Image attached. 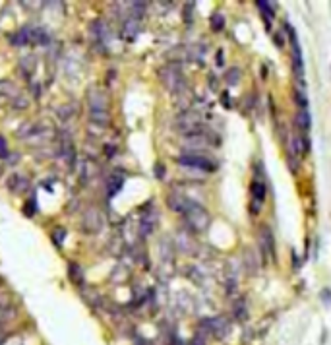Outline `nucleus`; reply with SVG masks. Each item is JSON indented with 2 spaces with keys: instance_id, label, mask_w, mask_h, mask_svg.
Here are the masks:
<instances>
[{
  "instance_id": "nucleus-1",
  "label": "nucleus",
  "mask_w": 331,
  "mask_h": 345,
  "mask_svg": "<svg viewBox=\"0 0 331 345\" xmlns=\"http://www.w3.org/2000/svg\"><path fill=\"white\" fill-rule=\"evenodd\" d=\"M89 119L93 124L105 128L109 124V113H107V99L99 89L89 91Z\"/></svg>"
},
{
  "instance_id": "nucleus-2",
  "label": "nucleus",
  "mask_w": 331,
  "mask_h": 345,
  "mask_svg": "<svg viewBox=\"0 0 331 345\" xmlns=\"http://www.w3.org/2000/svg\"><path fill=\"white\" fill-rule=\"evenodd\" d=\"M184 219H186L188 231H196V233L205 231L207 225H209V213H207V209L201 204H198L196 200L190 206V209L184 213Z\"/></svg>"
},
{
  "instance_id": "nucleus-3",
  "label": "nucleus",
  "mask_w": 331,
  "mask_h": 345,
  "mask_svg": "<svg viewBox=\"0 0 331 345\" xmlns=\"http://www.w3.org/2000/svg\"><path fill=\"white\" fill-rule=\"evenodd\" d=\"M199 334H211L215 336L219 342L227 340L231 334V322L223 316H213V318H203L199 322Z\"/></svg>"
},
{
  "instance_id": "nucleus-4",
  "label": "nucleus",
  "mask_w": 331,
  "mask_h": 345,
  "mask_svg": "<svg viewBox=\"0 0 331 345\" xmlns=\"http://www.w3.org/2000/svg\"><path fill=\"white\" fill-rule=\"evenodd\" d=\"M176 161H178L182 167L199 169V171H205V172H213L215 169H217V163H215V161L207 159L205 155H199V154H192V152H188V154L180 155Z\"/></svg>"
},
{
  "instance_id": "nucleus-5",
  "label": "nucleus",
  "mask_w": 331,
  "mask_h": 345,
  "mask_svg": "<svg viewBox=\"0 0 331 345\" xmlns=\"http://www.w3.org/2000/svg\"><path fill=\"white\" fill-rule=\"evenodd\" d=\"M258 241H260V248H262V262H267V258L271 256V260L275 262L277 254H275V239H273V233L267 225H262L260 231H258Z\"/></svg>"
},
{
  "instance_id": "nucleus-6",
  "label": "nucleus",
  "mask_w": 331,
  "mask_h": 345,
  "mask_svg": "<svg viewBox=\"0 0 331 345\" xmlns=\"http://www.w3.org/2000/svg\"><path fill=\"white\" fill-rule=\"evenodd\" d=\"M159 76L168 91H182L186 87V82H184L180 70H176V68H163Z\"/></svg>"
},
{
  "instance_id": "nucleus-7",
  "label": "nucleus",
  "mask_w": 331,
  "mask_h": 345,
  "mask_svg": "<svg viewBox=\"0 0 331 345\" xmlns=\"http://www.w3.org/2000/svg\"><path fill=\"white\" fill-rule=\"evenodd\" d=\"M166 204H168V207H170L172 211H176V213H182V215H184V213L190 209V206L194 204V200L186 198L184 194L170 192V194H168V198H166Z\"/></svg>"
},
{
  "instance_id": "nucleus-8",
  "label": "nucleus",
  "mask_w": 331,
  "mask_h": 345,
  "mask_svg": "<svg viewBox=\"0 0 331 345\" xmlns=\"http://www.w3.org/2000/svg\"><path fill=\"white\" fill-rule=\"evenodd\" d=\"M82 229L85 233H99L103 229V217L97 209H91L83 215V221H82Z\"/></svg>"
},
{
  "instance_id": "nucleus-9",
  "label": "nucleus",
  "mask_w": 331,
  "mask_h": 345,
  "mask_svg": "<svg viewBox=\"0 0 331 345\" xmlns=\"http://www.w3.org/2000/svg\"><path fill=\"white\" fill-rule=\"evenodd\" d=\"M60 152H62V155L68 159L70 167H74L76 148H74V144H72V138H70V134H68V132H62V136H60Z\"/></svg>"
},
{
  "instance_id": "nucleus-10",
  "label": "nucleus",
  "mask_w": 331,
  "mask_h": 345,
  "mask_svg": "<svg viewBox=\"0 0 331 345\" xmlns=\"http://www.w3.org/2000/svg\"><path fill=\"white\" fill-rule=\"evenodd\" d=\"M250 192H252V198L256 200V206H262L265 196H267V186L262 178H254L252 184H250Z\"/></svg>"
},
{
  "instance_id": "nucleus-11",
  "label": "nucleus",
  "mask_w": 331,
  "mask_h": 345,
  "mask_svg": "<svg viewBox=\"0 0 331 345\" xmlns=\"http://www.w3.org/2000/svg\"><path fill=\"white\" fill-rule=\"evenodd\" d=\"M27 29H29V43H35V45L50 43V35L45 27H27Z\"/></svg>"
},
{
  "instance_id": "nucleus-12",
  "label": "nucleus",
  "mask_w": 331,
  "mask_h": 345,
  "mask_svg": "<svg viewBox=\"0 0 331 345\" xmlns=\"http://www.w3.org/2000/svg\"><path fill=\"white\" fill-rule=\"evenodd\" d=\"M155 225H157V213H155V211H149V213H146V215L142 217V221H140V233H142L144 237H148V235L153 233Z\"/></svg>"
},
{
  "instance_id": "nucleus-13",
  "label": "nucleus",
  "mask_w": 331,
  "mask_h": 345,
  "mask_svg": "<svg viewBox=\"0 0 331 345\" xmlns=\"http://www.w3.org/2000/svg\"><path fill=\"white\" fill-rule=\"evenodd\" d=\"M138 31H140V21L134 19V17H130V19H126V23L122 27V37L126 41H134L136 35H138Z\"/></svg>"
},
{
  "instance_id": "nucleus-14",
  "label": "nucleus",
  "mask_w": 331,
  "mask_h": 345,
  "mask_svg": "<svg viewBox=\"0 0 331 345\" xmlns=\"http://www.w3.org/2000/svg\"><path fill=\"white\" fill-rule=\"evenodd\" d=\"M256 6L262 10V17H264V21H265V29L267 31H271V19H273V4H269V2H262V0H258L256 2Z\"/></svg>"
},
{
  "instance_id": "nucleus-15",
  "label": "nucleus",
  "mask_w": 331,
  "mask_h": 345,
  "mask_svg": "<svg viewBox=\"0 0 331 345\" xmlns=\"http://www.w3.org/2000/svg\"><path fill=\"white\" fill-rule=\"evenodd\" d=\"M244 266L250 276H254L258 272V258L254 254V248H244Z\"/></svg>"
},
{
  "instance_id": "nucleus-16",
  "label": "nucleus",
  "mask_w": 331,
  "mask_h": 345,
  "mask_svg": "<svg viewBox=\"0 0 331 345\" xmlns=\"http://www.w3.org/2000/svg\"><path fill=\"white\" fill-rule=\"evenodd\" d=\"M122 184H124V178L120 174H113L109 178V182H107V194H109V198H113L115 194H118V190L122 188Z\"/></svg>"
},
{
  "instance_id": "nucleus-17",
  "label": "nucleus",
  "mask_w": 331,
  "mask_h": 345,
  "mask_svg": "<svg viewBox=\"0 0 331 345\" xmlns=\"http://www.w3.org/2000/svg\"><path fill=\"white\" fill-rule=\"evenodd\" d=\"M234 318L238 322H246L248 320V307H246V301L244 299H238L236 305H234Z\"/></svg>"
},
{
  "instance_id": "nucleus-18",
  "label": "nucleus",
  "mask_w": 331,
  "mask_h": 345,
  "mask_svg": "<svg viewBox=\"0 0 331 345\" xmlns=\"http://www.w3.org/2000/svg\"><path fill=\"white\" fill-rule=\"evenodd\" d=\"M297 124H298V128H300L302 132H308V130L312 128L310 113H308V111H300V113L297 115Z\"/></svg>"
},
{
  "instance_id": "nucleus-19",
  "label": "nucleus",
  "mask_w": 331,
  "mask_h": 345,
  "mask_svg": "<svg viewBox=\"0 0 331 345\" xmlns=\"http://www.w3.org/2000/svg\"><path fill=\"white\" fill-rule=\"evenodd\" d=\"M209 25H211V29H213L215 33L223 31V29H225V17H223V14H221V12L211 14V17H209Z\"/></svg>"
},
{
  "instance_id": "nucleus-20",
  "label": "nucleus",
  "mask_w": 331,
  "mask_h": 345,
  "mask_svg": "<svg viewBox=\"0 0 331 345\" xmlns=\"http://www.w3.org/2000/svg\"><path fill=\"white\" fill-rule=\"evenodd\" d=\"M10 41H12V45H17V47L27 45V43H29V29L25 27V29H21V31L10 35Z\"/></svg>"
},
{
  "instance_id": "nucleus-21",
  "label": "nucleus",
  "mask_w": 331,
  "mask_h": 345,
  "mask_svg": "<svg viewBox=\"0 0 331 345\" xmlns=\"http://www.w3.org/2000/svg\"><path fill=\"white\" fill-rule=\"evenodd\" d=\"M295 101L300 107V111H308V97H306L304 89H295Z\"/></svg>"
},
{
  "instance_id": "nucleus-22",
  "label": "nucleus",
  "mask_w": 331,
  "mask_h": 345,
  "mask_svg": "<svg viewBox=\"0 0 331 345\" xmlns=\"http://www.w3.org/2000/svg\"><path fill=\"white\" fill-rule=\"evenodd\" d=\"M298 140H300V150H302V154L308 155L310 150H312V144H310V136H308V132H300Z\"/></svg>"
},
{
  "instance_id": "nucleus-23",
  "label": "nucleus",
  "mask_w": 331,
  "mask_h": 345,
  "mask_svg": "<svg viewBox=\"0 0 331 345\" xmlns=\"http://www.w3.org/2000/svg\"><path fill=\"white\" fill-rule=\"evenodd\" d=\"M238 80H240V70H238V68H231V70L225 74V82H227L229 86H234Z\"/></svg>"
},
{
  "instance_id": "nucleus-24",
  "label": "nucleus",
  "mask_w": 331,
  "mask_h": 345,
  "mask_svg": "<svg viewBox=\"0 0 331 345\" xmlns=\"http://www.w3.org/2000/svg\"><path fill=\"white\" fill-rule=\"evenodd\" d=\"M192 19H194V4H192V2H186V4H184V21L190 25Z\"/></svg>"
},
{
  "instance_id": "nucleus-25",
  "label": "nucleus",
  "mask_w": 331,
  "mask_h": 345,
  "mask_svg": "<svg viewBox=\"0 0 331 345\" xmlns=\"http://www.w3.org/2000/svg\"><path fill=\"white\" fill-rule=\"evenodd\" d=\"M27 105H29V101L25 97H16V101H12V107H16L17 111H23Z\"/></svg>"
},
{
  "instance_id": "nucleus-26",
  "label": "nucleus",
  "mask_w": 331,
  "mask_h": 345,
  "mask_svg": "<svg viewBox=\"0 0 331 345\" xmlns=\"http://www.w3.org/2000/svg\"><path fill=\"white\" fill-rule=\"evenodd\" d=\"M320 297H322V301H324V305L326 307H331V289H322V293H320Z\"/></svg>"
},
{
  "instance_id": "nucleus-27",
  "label": "nucleus",
  "mask_w": 331,
  "mask_h": 345,
  "mask_svg": "<svg viewBox=\"0 0 331 345\" xmlns=\"http://www.w3.org/2000/svg\"><path fill=\"white\" fill-rule=\"evenodd\" d=\"M188 345H207V344H205V336L198 332V334H196V336L190 340V344H188Z\"/></svg>"
},
{
  "instance_id": "nucleus-28",
  "label": "nucleus",
  "mask_w": 331,
  "mask_h": 345,
  "mask_svg": "<svg viewBox=\"0 0 331 345\" xmlns=\"http://www.w3.org/2000/svg\"><path fill=\"white\" fill-rule=\"evenodd\" d=\"M8 155V144H6V140L0 136V157H6Z\"/></svg>"
},
{
  "instance_id": "nucleus-29",
  "label": "nucleus",
  "mask_w": 331,
  "mask_h": 345,
  "mask_svg": "<svg viewBox=\"0 0 331 345\" xmlns=\"http://www.w3.org/2000/svg\"><path fill=\"white\" fill-rule=\"evenodd\" d=\"M217 66H223V62H225V52L223 51H217Z\"/></svg>"
},
{
  "instance_id": "nucleus-30",
  "label": "nucleus",
  "mask_w": 331,
  "mask_h": 345,
  "mask_svg": "<svg viewBox=\"0 0 331 345\" xmlns=\"http://www.w3.org/2000/svg\"><path fill=\"white\" fill-rule=\"evenodd\" d=\"M155 174L161 178V176L165 174V167H163V165H157V167H155Z\"/></svg>"
},
{
  "instance_id": "nucleus-31",
  "label": "nucleus",
  "mask_w": 331,
  "mask_h": 345,
  "mask_svg": "<svg viewBox=\"0 0 331 345\" xmlns=\"http://www.w3.org/2000/svg\"><path fill=\"white\" fill-rule=\"evenodd\" d=\"M168 345H184V344H182V340H180L178 336H172V340H170V344Z\"/></svg>"
},
{
  "instance_id": "nucleus-32",
  "label": "nucleus",
  "mask_w": 331,
  "mask_h": 345,
  "mask_svg": "<svg viewBox=\"0 0 331 345\" xmlns=\"http://www.w3.org/2000/svg\"><path fill=\"white\" fill-rule=\"evenodd\" d=\"M0 345H2V344H0Z\"/></svg>"
}]
</instances>
